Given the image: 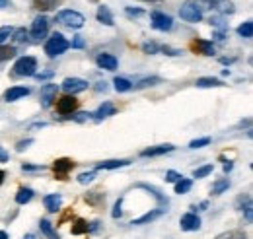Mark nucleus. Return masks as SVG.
<instances>
[{"label": "nucleus", "mask_w": 253, "mask_h": 239, "mask_svg": "<svg viewBox=\"0 0 253 239\" xmlns=\"http://www.w3.org/2000/svg\"><path fill=\"white\" fill-rule=\"evenodd\" d=\"M193 2L197 4V8H199L201 12H205V10H214V12L222 14V16L234 14V4H232V0H193Z\"/></svg>", "instance_id": "f257e3e1"}, {"label": "nucleus", "mask_w": 253, "mask_h": 239, "mask_svg": "<svg viewBox=\"0 0 253 239\" xmlns=\"http://www.w3.org/2000/svg\"><path fill=\"white\" fill-rule=\"evenodd\" d=\"M69 47H70V43L67 41V37H65L63 33H53V35L49 37V41L45 43V53H47V57L55 59V57L63 55Z\"/></svg>", "instance_id": "f03ea898"}, {"label": "nucleus", "mask_w": 253, "mask_h": 239, "mask_svg": "<svg viewBox=\"0 0 253 239\" xmlns=\"http://www.w3.org/2000/svg\"><path fill=\"white\" fill-rule=\"evenodd\" d=\"M55 22H59L61 25H67L70 29H80L84 25L86 18L80 12H76V10H61L57 14V20Z\"/></svg>", "instance_id": "7ed1b4c3"}, {"label": "nucleus", "mask_w": 253, "mask_h": 239, "mask_svg": "<svg viewBox=\"0 0 253 239\" xmlns=\"http://www.w3.org/2000/svg\"><path fill=\"white\" fill-rule=\"evenodd\" d=\"M37 70V61L35 57H20L14 65V74L16 76H35Z\"/></svg>", "instance_id": "20e7f679"}, {"label": "nucleus", "mask_w": 253, "mask_h": 239, "mask_svg": "<svg viewBox=\"0 0 253 239\" xmlns=\"http://www.w3.org/2000/svg\"><path fill=\"white\" fill-rule=\"evenodd\" d=\"M179 16H181V20L191 22V23H197V22L203 20V12L197 8V4H195L193 0H187V2L179 8Z\"/></svg>", "instance_id": "39448f33"}, {"label": "nucleus", "mask_w": 253, "mask_h": 239, "mask_svg": "<svg viewBox=\"0 0 253 239\" xmlns=\"http://www.w3.org/2000/svg\"><path fill=\"white\" fill-rule=\"evenodd\" d=\"M150 22H152V27L158 29V31H169L173 27L171 16L164 14V12H152L150 14Z\"/></svg>", "instance_id": "423d86ee"}, {"label": "nucleus", "mask_w": 253, "mask_h": 239, "mask_svg": "<svg viewBox=\"0 0 253 239\" xmlns=\"http://www.w3.org/2000/svg\"><path fill=\"white\" fill-rule=\"evenodd\" d=\"M47 31H49V20H47V16H37L33 20V23H31L29 35L33 39H43L47 35Z\"/></svg>", "instance_id": "0eeeda50"}, {"label": "nucleus", "mask_w": 253, "mask_h": 239, "mask_svg": "<svg viewBox=\"0 0 253 239\" xmlns=\"http://www.w3.org/2000/svg\"><path fill=\"white\" fill-rule=\"evenodd\" d=\"M57 93H59L57 84H45V86H41V105L43 107H51L53 101L57 99Z\"/></svg>", "instance_id": "6e6552de"}, {"label": "nucleus", "mask_w": 253, "mask_h": 239, "mask_svg": "<svg viewBox=\"0 0 253 239\" xmlns=\"http://www.w3.org/2000/svg\"><path fill=\"white\" fill-rule=\"evenodd\" d=\"M179 226H181L183 232H197V230L201 228V218H199L195 212H189V214L181 216Z\"/></svg>", "instance_id": "1a4fd4ad"}, {"label": "nucleus", "mask_w": 253, "mask_h": 239, "mask_svg": "<svg viewBox=\"0 0 253 239\" xmlns=\"http://www.w3.org/2000/svg\"><path fill=\"white\" fill-rule=\"evenodd\" d=\"M76 105H78V101L74 99V95H65V97L57 99V111L61 115H70L76 109Z\"/></svg>", "instance_id": "9d476101"}, {"label": "nucleus", "mask_w": 253, "mask_h": 239, "mask_svg": "<svg viewBox=\"0 0 253 239\" xmlns=\"http://www.w3.org/2000/svg\"><path fill=\"white\" fill-rule=\"evenodd\" d=\"M86 87H88V82L82 78H67L63 82V89L70 95H74V93H78V91H84Z\"/></svg>", "instance_id": "9b49d317"}, {"label": "nucleus", "mask_w": 253, "mask_h": 239, "mask_svg": "<svg viewBox=\"0 0 253 239\" xmlns=\"http://www.w3.org/2000/svg\"><path fill=\"white\" fill-rule=\"evenodd\" d=\"M191 47H193L197 53L205 55V57H212V55L216 53V49H214V43H212V41H207V39H195Z\"/></svg>", "instance_id": "f8f14e48"}, {"label": "nucleus", "mask_w": 253, "mask_h": 239, "mask_svg": "<svg viewBox=\"0 0 253 239\" xmlns=\"http://www.w3.org/2000/svg\"><path fill=\"white\" fill-rule=\"evenodd\" d=\"M95 63H97V66L99 68H103V70H109V72H113V70H117V59L113 57V55H109V53H101L97 59H95Z\"/></svg>", "instance_id": "ddd939ff"}, {"label": "nucleus", "mask_w": 253, "mask_h": 239, "mask_svg": "<svg viewBox=\"0 0 253 239\" xmlns=\"http://www.w3.org/2000/svg\"><path fill=\"white\" fill-rule=\"evenodd\" d=\"M175 150V146H171V144H160V146H154V148H146V150H142L140 152V156L142 158H154V156H164V154H169V152H173Z\"/></svg>", "instance_id": "4468645a"}, {"label": "nucleus", "mask_w": 253, "mask_h": 239, "mask_svg": "<svg viewBox=\"0 0 253 239\" xmlns=\"http://www.w3.org/2000/svg\"><path fill=\"white\" fill-rule=\"evenodd\" d=\"M29 95V87H23V86H14L10 87L6 93H4V99L6 101H18L22 97H27Z\"/></svg>", "instance_id": "2eb2a0df"}, {"label": "nucleus", "mask_w": 253, "mask_h": 239, "mask_svg": "<svg viewBox=\"0 0 253 239\" xmlns=\"http://www.w3.org/2000/svg\"><path fill=\"white\" fill-rule=\"evenodd\" d=\"M95 18H97V22H99V23H103V25H109V27H113V25H115V20H113L111 10H109L107 6H103V4L97 8Z\"/></svg>", "instance_id": "dca6fc26"}, {"label": "nucleus", "mask_w": 253, "mask_h": 239, "mask_svg": "<svg viewBox=\"0 0 253 239\" xmlns=\"http://www.w3.org/2000/svg\"><path fill=\"white\" fill-rule=\"evenodd\" d=\"M166 210L164 208H158V210H152V212H146L144 216H140V218H135L131 224L133 226H144V224H150V222H154L156 218H160L162 214H164Z\"/></svg>", "instance_id": "f3484780"}, {"label": "nucleus", "mask_w": 253, "mask_h": 239, "mask_svg": "<svg viewBox=\"0 0 253 239\" xmlns=\"http://www.w3.org/2000/svg\"><path fill=\"white\" fill-rule=\"evenodd\" d=\"M92 115H93V121H103V119H107V117L115 115V107H113V103L105 101V103H103V105H99V109H97L95 113H92Z\"/></svg>", "instance_id": "a211bd4d"}, {"label": "nucleus", "mask_w": 253, "mask_h": 239, "mask_svg": "<svg viewBox=\"0 0 253 239\" xmlns=\"http://www.w3.org/2000/svg\"><path fill=\"white\" fill-rule=\"evenodd\" d=\"M53 167H55L57 175L63 179V177H65V175L74 167V161H72V159H69V158H61V159H57V161H55V165H53Z\"/></svg>", "instance_id": "6ab92c4d"}, {"label": "nucleus", "mask_w": 253, "mask_h": 239, "mask_svg": "<svg viewBox=\"0 0 253 239\" xmlns=\"http://www.w3.org/2000/svg\"><path fill=\"white\" fill-rule=\"evenodd\" d=\"M43 204H45V208L49 210V212H57L59 208H61V204H63V196L61 195H47L45 198H43Z\"/></svg>", "instance_id": "aec40b11"}, {"label": "nucleus", "mask_w": 253, "mask_h": 239, "mask_svg": "<svg viewBox=\"0 0 253 239\" xmlns=\"http://www.w3.org/2000/svg\"><path fill=\"white\" fill-rule=\"evenodd\" d=\"M137 187H138V189H144V191H148V193H150V195H152V196H154V198L158 200V204H162V206H168V198H166V196H164V195H162V193H160V191H158V189H156L154 185L138 183Z\"/></svg>", "instance_id": "412c9836"}, {"label": "nucleus", "mask_w": 253, "mask_h": 239, "mask_svg": "<svg viewBox=\"0 0 253 239\" xmlns=\"http://www.w3.org/2000/svg\"><path fill=\"white\" fill-rule=\"evenodd\" d=\"M129 163H131L129 159H107V161H99L95 165V169H119V167H125Z\"/></svg>", "instance_id": "4be33fe9"}, {"label": "nucleus", "mask_w": 253, "mask_h": 239, "mask_svg": "<svg viewBox=\"0 0 253 239\" xmlns=\"http://www.w3.org/2000/svg\"><path fill=\"white\" fill-rule=\"evenodd\" d=\"M63 0H33V8L39 12H51L55 10Z\"/></svg>", "instance_id": "5701e85b"}, {"label": "nucleus", "mask_w": 253, "mask_h": 239, "mask_svg": "<svg viewBox=\"0 0 253 239\" xmlns=\"http://www.w3.org/2000/svg\"><path fill=\"white\" fill-rule=\"evenodd\" d=\"M195 86L197 87H222L224 84H222V80L218 78H197Z\"/></svg>", "instance_id": "b1692460"}, {"label": "nucleus", "mask_w": 253, "mask_h": 239, "mask_svg": "<svg viewBox=\"0 0 253 239\" xmlns=\"http://www.w3.org/2000/svg\"><path fill=\"white\" fill-rule=\"evenodd\" d=\"M27 39H29V31H27L25 27L14 29V33H12V41H14L16 45H20V43H27Z\"/></svg>", "instance_id": "393cba45"}, {"label": "nucleus", "mask_w": 253, "mask_h": 239, "mask_svg": "<svg viewBox=\"0 0 253 239\" xmlns=\"http://www.w3.org/2000/svg\"><path fill=\"white\" fill-rule=\"evenodd\" d=\"M31 198H33V191H31V189H27V187L20 189V191H18V195H16V202H18V204H27Z\"/></svg>", "instance_id": "a878e982"}, {"label": "nucleus", "mask_w": 253, "mask_h": 239, "mask_svg": "<svg viewBox=\"0 0 253 239\" xmlns=\"http://www.w3.org/2000/svg\"><path fill=\"white\" fill-rule=\"evenodd\" d=\"M238 35H240V37H244V39H252V35H253V22L252 20L244 22V23L238 27Z\"/></svg>", "instance_id": "bb28decb"}, {"label": "nucleus", "mask_w": 253, "mask_h": 239, "mask_svg": "<svg viewBox=\"0 0 253 239\" xmlns=\"http://www.w3.org/2000/svg\"><path fill=\"white\" fill-rule=\"evenodd\" d=\"M191 187H193V181L191 179H179L177 183H175V193L177 195H185V193H189L191 191Z\"/></svg>", "instance_id": "cd10ccee"}, {"label": "nucleus", "mask_w": 253, "mask_h": 239, "mask_svg": "<svg viewBox=\"0 0 253 239\" xmlns=\"http://www.w3.org/2000/svg\"><path fill=\"white\" fill-rule=\"evenodd\" d=\"M230 189V181L228 179H218L214 185H212V195H222Z\"/></svg>", "instance_id": "c85d7f7f"}, {"label": "nucleus", "mask_w": 253, "mask_h": 239, "mask_svg": "<svg viewBox=\"0 0 253 239\" xmlns=\"http://www.w3.org/2000/svg\"><path fill=\"white\" fill-rule=\"evenodd\" d=\"M16 47H8V45H0V63L10 61L12 57H16Z\"/></svg>", "instance_id": "c756f323"}, {"label": "nucleus", "mask_w": 253, "mask_h": 239, "mask_svg": "<svg viewBox=\"0 0 253 239\" xmlns=\"http://www.w3.org/2000/svg\"><path fill=\"white\" fill-rule=\"evenodd\" d=\"M160 82H162V78H158V76H150V78L140 80L135 87H137V89H144V87H150V86H158Z\"/></svg>", "instance_id": "7c9ffc66"}, {"label": "nucleus", "mask_w": 253, "mask_h": 239, "mask_svg": "<svg viewBox=\"0 0 253 239\" xmlns=\"http://www.w3.org/2000/svg\"><path fill=\"white\" fill-rule=\"evenodd\" d=\"M113 84H115V89L117 91H129V89H133V82H129L127 78H115Z\"/></svg>", "instance_id": "2f4dec72"}, {"label": "nucleus", "mask_w": 253, "mask_h": 239, "mask_svg": "<svg viewBox=\"0 0 253 239\" xmlns=\"http://www.w3.org/2000/svg\"><path fill=\"white\" fill-rule=\"evenodd\" d=\"M160 49H162V45H158L156 41H146V43H142V51H144L146 55H156V53H160Z\"/></svg>", "instance_id": "473e14b6"}, {"label": "nucleus", "mask_w": 253, "mask_h": 239, "mask_svg": "<svg viewBox=\"0 0 253 239\" xmlns=\"http://www.w3.org/2000/svg\"><path fill=\"white\" fill-rule=\"evenodd\" d=\"M39 228H41V232H43L47 238L59 239V236H55V232H53V226H51V222H49V220H41V222H39Z\"/></svg>", "instance_id": "72a5a7b5"}, {"label": "nucleus", "mask_w": 253, "mask_h": 239, "mask_svg": "<svg viewBox=\"0 0 253 239\" xmlns=\"http://www.w3.org/2000/svg\"><path fill=\"white\" fill-rule=\"evenodd\" d=\"M70 232H72L74 236H82V234H88V222H84V220H76Z\"/></svg>", "instance_id": "f704fd0d"}, {"label": "nucleus", "mask_w": 253, "mask_h": 239, "mask_svg": "<svg viewBox=\"0 0 253 239\" xmlns=\"http://www.w3.org/2000/svg\"><path fill=\"white\" fill-rule=\"evenodd\" d=\"M244 214H246V222L252 224L253 222V206H252V196H246V206L242 208Z\"/></svg>", "instance_id": "c9c22d12"}, {"label": "nucleus", "mask_w": 253, "mask_h": 239, "mask_svg": "<svg viewBox=\"0 0 253 239\" xmlns=\"http://www.w3.org/2000/svg\"><path fill=\"white\" fill-rule=\"evenodd\" d=\"M210 173H212V165L208 163V165H203V167L195 169V171H193V177H197V179H203V177H207V175H210Z\"/></svg>", "instance_id": "e433bc0d"}, {"label": "nucleus", "mask_w": 253, "mask_h": 239, "mask_svg": "<svg viewBox=\"0 0 253 239\" xmlns=\"http://www.w3.org/2000/svg\"><path fill=\"white\" fill-rule=\"evenodd\" d=\"M216 239H246V234L240 232V230H232V232H226V234L218 236Z\"/></svg>", "instance_id": "4c0bfd02"}, {"label": "nucleus", "mask_w": 253, "mask_h": 239, "mask_svg": "<svg viewBox=\"0 0 253 239\" xmlns=\"http://www.w3.org/2000/svg\"><path fill=\"white\" fill-rule=\"evenodd\" d=\"M95 179V171H86V173H80L78 175V183L80 185H88V183H92Z\"/></svg>", "instance_id": "58836bf2"}, {"label": "nucleus", "mask_w": 253, "mask_h": 239, "mask_svg": "<svg viewBox=\"0 0 253 239\" xmlns=\"http://www.w3.org/2000/svg\"><path fill=\"white\" fill-rule=\"evenodd\" d=\"M208 144H210V138H208V136H205V138H197V140H191L189 148L197 150V148H203V146H208Z\"/></svg>", "instance_id": "ea45409f"}, {"label": "nucleus", "mask_w": 253, "mask_h": 239, "mask_svg": "<svg viewBox=\"0 0 253 239\" xmlns=\"http://www.w3.org/2000/svg\"><path fill=\"white\" fill-rule=\"evenodd\" d=\"M12 33H14V27H10V25L0 27V45H4V41H6V39H10V37H12Z\"/></svg>", "instance_id": "a19ab883"}, {"label": "nucleus", "mask_w": 253, "mask_h": 239, "mask_svg": "<svg viewBox=\"0 0 253 239\" xmlns=\"http://www.w3.org/2000/svg\"><path fill=\"white\" fill-rule=\"evenodd\" d=\"M125 14H127L129 18H138V16L144 14V10H142V8H131V6H127V8H125Z\"/></svg>", "instance_id": "79ce46f5"}, {"label": "nucleus", "mask_w": 253, "mask_h": 239, "mask_svg": "<svg viewBox=\"0 0 253 239\" xmlns=\"http://www.w3.org/2000/svg\"><path fill=\"white\" fill-rule=\"evenodd\" d=\"M208 22H210V25H216V27H218L220 31H224V29L228 27V23H226V22H224L222 18H210Z\"/></svg>", "instance_id": "37998d69"}, {"label": "nucleus", "mask_w": 253, "mask_h": 239, "mask_svg": "<svg viewBox=\"0 0 253 239\" xmlns=\"http://www.w3.org/2000/svg\"><path fill=\"white\" fill-rule=\"evenodd\" d=\"M179 179H181V175H179L177 171H173V169L166 171V181H168V183H177Z\"/></svg>", "instance_id": "c03bdc74"}, {"label": "nucleus", "mask_w": 253, "mask_h": 239, "mask_svg": "<svg viewBox=\"0 0 253 239\" xmlns=\"http://www.w3.org/2000/svg\"><path fill=\"white\" fill-rule=\"evenodd\" d=\"M121 206H123V198H119V200L115 202V206H113V212H111V216H113V218H121V214H123Z\"/></svg>", "instance_id": "a18cd8bd"}, {"label": "nucleus", "mask_w": 253, "mask_h": 239, "mask_svg": "<svg viewBox=\"0 0 253 239\" xmlns=\"http://www.w3.org/2000/svg\"><path fill=\"white\" fill-rule=\"evenodd\" d=\"M160 51H162L164 55H169V57H179V55H181V51H179V49H173V47H168V45H166V47H162Z\"/></svg>", "instance_id": "49530a36"}, {"label": "nucleus", "mask_w": 253, "mask_h": 239, "mask_svg": "<svg viewBox=\"0 0 253 239\" xmlns=\"http://www.w3.org/2000/svg\"><path fill=\"white\" fill-rule=\"evenodd\" d=\"M31 144H33V140H31V138H27V140H22V142H18L16 150H18V152H23V150H25V148H29Z\"/></svg>", "instance_id": "de8ad7c7"}, {"label": "nucleus", "mask_w": 253, "mask_h": 239, "mask_svg": "<svg viewBox=\"0 0 253 239\" xmlns=\"http://www.w3.org/2000/svg\"><path fill=\"white\" fill-rule=\"evenodd\" d=\"M53 70H43V72H39V74H35V78L39 80V82H43V80H49V78H53Z\"/></svg>", "instance_id": "09e8293b"}, {"label": "nucleus", "mask_w": 253, "mask_h": 239, "mask_svg": "<svg viewBox=\"0 0 253 239\" xmlns=\"http://www.w3.org/2000/svg\"><path fill=\"white\" fill-rule=\"evenodd\" d=\"M70 45H72L74 49H82V47H84V39H82L80 35H76V37L72 39V43H70Z\"/></svg>", "instance_id": "8fccbe9b"}, {"label": "nucleus", "mask_w": 253, "mask_h": 239, "mask_svg": "<svg viewBox=\"0 0 253 239\" xmlns=\"http://www.w3.org/2000/svg\"><path fill=\"white\" fill-rule=\"evenodd\" d=\"M22 169H23V171H39V169H45V165H29V163H23Z\"/></svg>", "instance_id": "3c124183"}, {"label": "nucleus", "mask_w": 253, "mask_h": 239, "mask_svg": "<svg viewBox=\"0 0 253 239\" xmlns=\"http://www.w3.org/2000/svg\"><path fill=\"white\" fill-rule=\"evenodd\" d=\"M86 119H92V113H78L76 117H74V121H86Z\"/></svg>", "instance_id": "603ef678"}, {"label": "nucleus", "mask_w": 253, "mask_h": 239, "mask_svg": "<svg viewBox=\"0 0 253 239\" xmlns=\"http://www.w3.org/2000/svg\"><path fill=\"white\" fill-rule=\"evenodd\" d=\"M95 89H97V91H105V89H107V84H105V82H97Z\"/></svg>", "instance_id": "864d4df0"}, {"label": "nucleus", "mask_w": 253, "mask_h": 239, "mask_svg": "<svg viewBox=\"0 0 253 239\" xmlns=\"http://www.w3.org/2000/svg\"><path fill=\"white\" fill-rule=\"evenodd\" d=\"M212 37H214L216 41H224V39H226V37H224V31H218V33H214Z\"/></svg>", "instance_id": "5fc2aeb1"}, {"label": "nucleus", "mask_w": 253, "mask_h": 239, "mask_svg": "<svg viewBox=\"0 0 253 239\" xmlns=\"http://www.w3.org/2000/svg\"><path fill=\"white\" fill-rule=\"evenodd\" d=\"M0 161H2V163H4V161H8V154H6L2 148H0Z\"/></svg>", "instance_id": "6e6d98bb"}, {"label": "nucleus", "mask_w": 253, "mask_h": 239, "mask_svg": "<svg viewBox=\"0 0 253 239\" xmlns=\"http://www.w3.org/2000/svg\"><path fill=\"white\" fill-rule=\"evenodd\" d=\"M220 63H222V65H232V63H234V59H226V57H222V59H220Z\"/></svg>", "instance_id": "4d7b16f0"}, {"label": "nucleus", "mask_w": 253, "mask_h": 239, "mask_svg": "<svg viewBox=\"0 0 253 239\" xmlns=\"http://www.w3.org/2000/svg\"><path fill=\"white\" fill-rule=\"evenodd\" d=\"M232 167H234L232 163H224V171H226V173H230V171H232Z\"/></svg>", "instance_id": "13d9d810"}, {"label": "nucleus", "mask_w": 253, "mask_h": 239, "mask_svg": "<svg viewBox=\"0 0 253 239\" xmlns=\"http://www.w3.org/2000/svg\"><path fill=\"white\" fill-rule=\"evenodd\" d=\"M8 6H10L8 0H0V10H2V8H8Z\"/></svg>", "instance_id": "bf43d9fd"}, {"label": "nucleus", "mask_w": 253, "mask_h": 239, "mask_svg": "<svg viewBox=\"0 0 253 239\" xmlns=\"http://www.w3.org/2000/svg\"><path fill=\"white\" fill-rule=\"evenodd\" d=\"M207 206H208V202H201L199 204V210H207Z\"/></svg>", "instance_id": "052dcab7"}, {"label": "nucleus", "mask_w": 253, "mask_h": 239, "mask_svg": "<svg viewBox=\"0 0 253 239\" xmlns=\"http://www.w3.org/2000/svg\"><path fill=\"white\" fill-rule=\"evenodd\" d=\"M0 239H8V234L6 232H0Z\"/></svg>", "instance_id": "680f3d73"}, {"label": "nucleus", "mask_w": 253, "mask_h": 239, "mask_svg": "<svg viewBox=\"0 0 253 239\" xmlns=\"http://www.w3.org/2000/svg\"><path fill=\"white\" fill-rule=\"evenodd\" d=\"M2 183H4V171L0 169V185H2Z\"/></svg>", "instance_id": "e2e57ef3"}, {"label": "nucleus", "mask_w": 253, "mask_h": 239, "mask_svg": "<svg viewBox=\"0 0 253 239\" xmlns=\"http://www.w3.org/2000/svg\"><path fill=\"white\" fill-rule=\"evenodd\" d=\"M23 239H35V236H33V234H27V236H25Z\"/></svg>", "instance_id": "0e129e2a"}, {"label": "nucleus", "mask_w": 253, "mask_h": 239, "mask_svg": "<svg viewBox=\"0 0 253 239\" xmlns=\"http://www.w3.org/2000/svg\"><path fill=\"white\" fill-rule=\"evenodd\" d=\"M144 2H160V0H144Z\"/></svg>", "instance_id": "69168bd1"}]
</instances>
